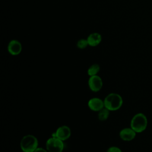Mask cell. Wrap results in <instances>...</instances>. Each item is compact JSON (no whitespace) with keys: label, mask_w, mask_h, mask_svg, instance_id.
I'll use <instances>...</instances> for the list:
<instances>
[{"label":"cell","mask_w":152,"mask_h":152,"mask_svg":"<svg viewBox=\"0 0 152 152\" xmlns=\"http://www.w3.org/2000/svg\"><path fill=\"white\" fill-rule=\"evenodd\" d=\"M87 46H88V43L87 39H81L78 40V41L77 43V46L78 47V48L80 49H85L87 47Z\"/></svg>","instance_id":"obj_13"},{"label":"cell","mask_w":152,"mask_h":152,"mask_svg":"<svg viewBox=\"0 0 152 152\" xmlns=\"http://www.w3.org/2000/svg\"><path fill=\"white\" fill-rule=\"evenodd\" d=\"M88 107L93 111L99 112L104 107V101L98 97H93L90 99L88 102Z\"/></svg>","instance_id":"obj_8"},{"label":"cell","mask_w":152,"mask_h":152,"mask_svg":"<svg viewBox=\"0 0 152 152\" xmlns=\"http://www.w3.org/2000/svg\"><path fill=\"white\" fill-rule=\"evenodd\" d=\"M46 148L48 152H62L64 144L62 140L56 137H52L46 141Z\"/></svg>","instance_id":"obj_4"},{"label":"cell","mask_w":152,"mask_h":152,"mask_svg":"<svg viewBox=\"0 0 152 152\" xmlns=\"http://www.w3.org/2000/svg\"><path fill=\"white\" fill-rule=\"evenodd\" d=\"M8 52L12 55H18L22 50L21 43L17 40H11L7 46Z\"/></svg>","instance_id":"obj_7"},{"label":"cell","mask_w":152,"mask_h":152,"mask_svg":"<svg viewBox=\"0 0 152 152\" xmlns=\"http://www.w3.org/2000/svg\"><path fill=\"white\" fill-rule=\"evenodd\" d=\"M136 135V132L131 128H125L122 129L119 132L121 138L124 141H129L132 140Z\"/></svg>","instance_id":"obj_9"},{"label":"cell","mask_w":152,"mask_h":152,"mask_svg":"<svg viewBox=\"0 0 152 152\" xmlns=\"http://www.w3.org/2000/svg\"><path fill=\"white\" fill-rule=\"evenodd\" d=\"M88 85L92 91L97 92L101 90L103 86V81L100 77L96 75L90 77L88 80Z\"/></svg>","instance_id":"obj_5"},{"label":"cell","mask_w":152,"mask_h":152,"mask_svg":"<svg viewBox=\"0 0 152 152\" xmlns=\"http://www.w3.org/2000/svg\"><path fill=\"white\" fill-rule=\"evenodd\" d=\"M100 69V67L99 64H94L88 68L87 70V74L90 77L96 75L99 72Z\"/></svg>","instance_id":"obj_12"},{"label":"cell","mask_w":152,"mask_h":152,"mask_svg":"<svg viewBox=\"0 0 152 152\" xmlns=\"http://www.w3.org/2000/svg\"><path fill=\"white\" fill-rule=\"evenodd\" d=\"M39 142L37 138L33 135L24 136L20 142V147L23 151L34 152L38 147Z\"/></svg>","instance_id":"obj_2"},{"label":"cell","mask_w":152,"mask_h":152,"mask_svg":"<svg viewBox=\"0 0 152 152\" xmlns=\"http://www.w3.org/2000/svg\"><path fill=\"white\" fill-rule=\"evenodd\" d=\"M103 101L104 107L110 111L118 110L123 103L122 97L115 93H111L107 94Z\"/></svg>","instance_id":"obj_1"},{"label":"cell","mask_w":152,"mask_h":152,"mask_svg":"<svg viewBox=\"0 0 152 152\" xmlns=\"http://www.w3.org/2000/svg\"><path fill=\"white\" fill-rule=\"evenodd\" d=\"M34 152H48L47 150H45L42 147H37Z\"/></svg>","instance_id":"obj_15"},{"label":"cell","mask_w":152,"mask_h":152,"mask_svg":"<svg viewBox=\"0 0 152 152\" xmlns=\"http://www.w3.org/2000/svg\"><path fill=\"white\" fill-rule=\"evenodd\" d=\"M71 134V131L69 127L66 125H62L58 128L56 132L53 134L52 137H56L63 141L68 139Z\"/></svg>","instance_id":"obj_6"},{"label":"cell","mask_w":152,"mask_h":152,"mask_svg":"<svg viewBox=\"0 0 152 152\" xmlns=\"http://www.w3.org/2000/svg\"><path fill=\"white\" fill-rule=\"evenodd\" d=\"M147 125V119L143 113H137L131 121V128L136 132H141L144 131Z\"/></svg>","instance_id":"obj_3"},{"label":"cell","mask_w":152,"mask_h":152,"mask_svg":"<svg viewBox=\"0 0 152 152\" xmlns=\"http://www.w3.org/2000/svg\"><path fill=\"white\" fill-rule=\"evenodd\" d=\"M107 152H122V151L119 147L116 146H112L107 149Z\"/></svg>","instance_id":"obj_14"},{"label":"cell","mask_w":152,"mask_h":152,"mask_svg":"<svg viewBox=\"0 0 152 152\" xmlns=\"http://www.w3.org/2000/svg\"><path fill=\"white\" fill-rule=\"evenodd\" d=\"M87 40L89 46H96L100 43L102 41V36L99 33H93L88 36Z\"/></svg>","instance_id":"obj_10"},{"label":"cell","mask_w":152,"mask_h":152,"mask_svg":"<svg viewBox=\"0 0 152 152\" xmlns=\"http://www.w3.org/2000/svg\"><path fill=\"white\" fill-rule=\"evenodd\" d=\"M109 112L110 110H108L105 107H103L102 109H101L100 111H99L98 115H97L99 120L101 121H104L106 120L109 116Z\"/></svg>","instance_id":"obj_11"},{"label":"cell","mask_w":152,"mask_h":152,"mask_svg":"<svg viewBox=\"0 0 152 152\" xmlns=\"http://www.w3.org/2000/svg\"><path fill=\"white\" fill-rule=\"evenodd\" d=\"M23 152H24V151H23Z\"/></svg>","instance_id":"obj_16"}]
</instances>
